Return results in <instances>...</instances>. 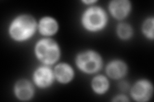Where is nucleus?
<instances>
[{
	"label": "nucleus",
	"mask_w": 154,
	"mask_h": 102,
	"mask_svg": "<svg viewBox=\"0 0 154 102\" xmlns=\"http://www.w3.org/2000/svg\"><path fill=\"white\" fill-rule=\"evenodd\" d=\"M152 94V86L150 82L143 80L137 82L132 90L133 98L139 101H145L150 98Z\"/></svg>",
	"instance_id": "39448f33"
},
{
	"label": "nucleus",
	"mask_w": 154,
	"mask_h": 102,
	"mask_svg": "<svg viewBox=\"0 0 154 102\" xmlns=\"http://www.w3.org/2000/svg\"><path fill=\"white\" fill-rule=\"evenodd\" d=\"M36 54L42 62L46 64H51L59 58V49L54 41L50 39L42 40L37 43Z\"/></svg>",
	"instance_id": "f03ea898"
},
{
	"label": "nucleus",
	"mask_w": 154,
	"mask_h": 102,
	"mask_svg": "<svg viewBox=\"0 0 154 102\" xmlns=\"http://www.w3.org/2000/svg\"><path fill=\"white\" fill-rule=\"evenodd\" d=\"M76 63L83 71L94 73L100 69L102 66V60L96 52L89 51L80 54L77 57Z\"/></svg>",
	"instance_id": "20e7f679"
},
{
	"label": "nucleus",
	"mask_w": 154,
	"mask_h": 102,
	"mask_svg": "<svg viewBox=\"0 0 154 102\" xmlns=\"http://www.w3.org/2000/svg\"><path fill=\"white\" fill-rule=\"evenodd\" d=\"M84 26L91 31H96L102 29L107 22V16L102 9L93 7L87 11L83 17Z\"/></svg>",
	"instance_id": "7ed1b4c3"
},
{
	"label": "nucleus",
	"mask_w": 154,
	"mask_h": 102,
	"mask_svg": "<svg viewBox=\"0 0 154 102\" xmlns=\"http://www.w3.org/2000/svg\"><path fill=\"white\" fill-rule=\"evenodd\" d=\"M16 93L18 98L21 100H28L33 95L32 86L28 81H19L16 86Z\"/></svg>",
	"instance_id": "6e6552de"
},
{
	"label": "nucleus",
	"mask_w": 154,
	"mask_h": 102,
	"mask_svg": "<svg viewBox=\"0 0 154 102\" xmlns=\"http://www.w3.org/2000/svg\"><path fill=\"white\" fill-rule=\"evenodd\" d=\"M118 30L119 35L122 38H127L132 35V29L127 24H120Z\"/></svg>",
	"instance_id": "ddd939ff"
},
{
	"label": "nucleus",
	"mask_w": 154,
	"mask_h": 102,
	"mask_svg": "<svg viewBox=\"0 0 154 102\" xmlns=\"http://www.w3.org/2000/svg\"><path fill=\"white\" fill-rule=\"evenodd\" d=\"M35 30V22L32 17L23 16L19 17L12 23L10 32L17 40L27 39L33 35Z\"/></svg>",
	"instance_id": "f257e3e1"
},
{
	"label": "nucleus",
	"mask_w": 154,
	"mask_h": 102,
	"mask_svg": "<svg viewBox=\"0 0 154 102\" xmlns=\"http://www.w3.org/2000/svg\"><path fill=\"white\" fill-rule=\"evenodd\" d=\"M114 101H128V100L127 99V98L125 96H118L116 98H115L114 100Z\"/></svg>",
	"instance_id": "2eb2a0df"
},
{
	"label": "nucleus",
	"mask_w": 154,
	"mask_h": 102,
	"mask_svg": "<svg viewBox=\"0 0 154 102\" xmlns=\"http://www.w3.org/2000/svg\"><path fill=\"white\" fill-rule=\"evenodd\" d=\"M39 28L40 31L43 35H51L57 31V23L52 18L45 17L41 20Z\"/></svg>",
	"instance_id": "9b49d317"
},
{
	"label": "nucleus",
	"mask_w": 154,
	"mask_h": 102,
	"mask_svg": "<svg viewBox=\"0 0 154 102\" xmlns=\"http://www.w3.org/2000/svg\"><path fill=\"white\" fill-rule=\"evenodd\" d=\"M143 31L146 36L150 38L153 37V19H148L144 24Z\"/></svg>",
	"instance_id": "4468645a"
},
{
	"label": "nucleus",
	"mask_w": 154,
	"mask_h": 102,
	"mask_svg": "<svg viewBox=\"0 0 154 102\" xmlns=\"http://www.w3.org/2000/svg\"><path fill=\"white\" fill-rule=\"evenodd\" d=\"M34 79L38 86L46 87L49 86L52 82L53 74L49 68L46 67H42L35 72Z\"/></svg>",
	"instance_id": "0eeeda50"
},
{
	"label": "nucleus",
	"mask_w": 154,
	"mask_h": 102,
	"mask_svg": "<svg viewBox=\"0 0 154 102\" xmlns=\"http://www.w3.org/2000/svg\"><path fill=\"white\" fill-rule=\"evenodd\" d=\"M120 86H121V87L123 90H126L128 89V84L127 83H125V82L122 83Z\"/></svg>",
	"instance_id": "dca6fc26"
},
{
	"label": "nucleus",
	"mask_w": 154,
	"mask_h": 102,
	"mask_svg": "<svg viewBox=\"0 0 154 102\" xmlns=\"http://www.w3.org/2000/svg\"><path fill=\"white\" fill-rule=\"evenodd\" d=\"M131 8V4L126 0L114 1L110 5V9L113 16L118 19H123L126 16Z\"/></svg>",
	"instance_id": "423d86ee"
},
{
	"label": "nucleus",
	"mask_w": 154,
	"mask_h": 102,
	"mask_svg": "<svg viewBox=\"0 0 154 102\" xmlns=\"http://www.w3.org/2000/svg\"><path fill=\"white\" fill-rule=\"evenodd\" d=\"M73 70L66 64L59 65L55 68V75L57 79L62 82H69L73 77Z\"/></svg>",
	"instance_id": "9d476101"
},
{
	"label": "nucleus",
	"mask_w": 154,
	"mask_h": 102,
	"mask_svg": "<svg viewBox=\"0 0 154 102\" xmlns=\"http://www.w3.org/2000/svg\"><path fill=\"white\" fill-rule=\"evenodd\" d=\"M108 81L104 77L99 76L96 77L93 82V89L98 93H102L108 88Z\"/></svg>",
	"instance_id": "f8f14e48"
},
{
	"label": "nucleus",
	"mask_w": 154,
	"mask_h": 102,
	"mask_svg": "<svg viewBox=\"0 0 154 102\" xmlns=\"http://www.w3.org/2000/svg\"><path fill=\"white\" fill-rule=\"evenodd\" d=\"M127 71V67L121 61H114L109 65L107 72L108 75L114 79L121 78Z\"/></svg>",
	"instance_id": "1a4fd4ad"
}]
</instances>
